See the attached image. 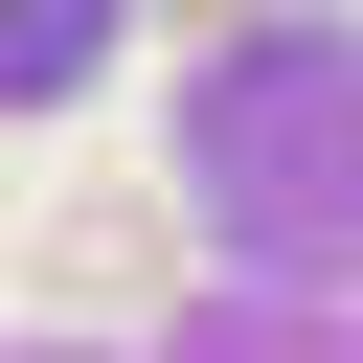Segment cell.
Instances as JSON below:
<instances>
[{
  "label": "cell",
  "instance_id": "cell-1",
  "mask_svg": "<svg viewBox=\"0 0 363 363\" xmlns=\"http://www.w3.org/2000/svg\"><path fill=\"white\" fill-rule=\"evenodd\" d=\"M113 45H136V0H0V136L91 113V91H113Z\"/></svg>",
  "mask_w": 363,
  "mask_h": 363
},
{
  "label": "cell",
  "instance_id": "cell-2",
  "mask_svg": "<svg viewBox=\"0 0 363 363\" xmlns=\"http://www.w3.org/2000/svg\"><path fill=\"white\" fill-rule=\"evenodd\" d=\"M45 272H68V295H182V227H136V204H91V227H68Z\"/></svg>",
  "mask_w": 363,
  "mask_h": 363
},
{
  "label": "cell",
  "instance_id": "cell-3",
  "mask_svg": "<svg viewBox=\"0 0 363 363\" xmlns=\"http://www.w3.org/2000/svg\"><path fill=\"white\" fill-rule=\"evenodd\" d=\"M182 23H272V0H182Z\"/></svg>",
  "mask_w": 363,
  "mask_h": 363
}]
</instances>
